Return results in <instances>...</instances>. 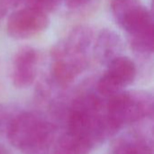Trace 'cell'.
<instances>
[{
	"label": "cell",
	"mask_w": 154,
	"mask_h": 154,
	"mask_svg": "<svg viewBox=\"0 0 154 154\" xmlns=\"http://www.w3.org/2000/svg\"><path fill=\"white\" fill-rule=\"evenodd\" d=\"M67 131L87 139L94 147L116 133L108 122L106 104L94 93L82 94L72 103Z\"/></svg>",
	"instance_id": "7a4b0ae2"
},
{
	"label": "cell",
	"mask_w": 154,
	"mask_h": 154,
	"mask_svg": "<svg viewBox=\"0 0 154 154\" xmlns=\"http://www.w3.org/2000/svg\"><path fill=\"white\" fill-rule=\"evenodd\" d=\"M112 154H153L148 140L137 135L120 138L113 147Z\"/></svg>",
	"instance_id": "8fae6325"
},
{
	"label": "cell",
	"mask_w": 154,
	"mask_h": 154,
	"mask_svg": "<svg viewBox=\"0 0 154 154\" xmlns=\"http://www.w3.org/2000/svg\"><path fill=\"white\" fill-rule=\"evenodd\" d=\"M106 73L99 78L97 90L100 95L111 97L133 84L136 76L135 64L126 56L119 55L107 64Z\"/></svg>",
	"instance_id": "8992f818"
},
{
	"label": "cell",
	"mask_w": 154,
	"mask_h": 154,
	"mask_svg": "<svg viewBox=\"0 0 154 154\" xmlns=\"http://www.w3.org/2000/svg\"><path fill=\"white\" fill-rule=\"evenodd\" d=\"M111 13L131 37L154 34L152 13L140 0H112Z\"/></svg>",
	"instance_id": "5b68a950"
},
{
	"label": "cell",
	"mask_w": 154,
	"mask_h": 154,
	"mask_svg": "<svg viewBox=\"0 0 154 154\" xmlns=\"http://www.w3.org/2000/svg\"><path fill=\"white\" fill-rule=\"evenodd\" d=\"M122 40L114 31L104 29L100 32L95 44V56L104 64L120 55L122 51Z\"/></svg>",
	"instance_id": "9c48e42d"
},
{
	"label": "cell",
	"mask_w": 154,
	"mask_h": 154,
	"mask_svg": "<svg viewBox=\"0 0 154 154\" xmlns=\"http://www.w3.org/2000/svg\"><path fill=\"white\" fill-rule=\"evenodd\" d=\"M47 14L30 6L14 11L8 18V34L17 40H24L40 34L49 25Z\"/></svg>",
	"instance_id": "52a82bcc"
},
{
	"label": "cell",
	"mask_w": 154,
	"mask_h": 154,
	"mask_svg": "<svg viewBox=\"0 0 154 154\" xmlns=\"http://www.w3.org/2000/svg\"><path fill=\"white\" fill-rule=\"evenodd\" d=\"M14 116V115H12L7 109L0 107V132L5 131L6 133L9 123H11Z\"/></svg>",
	"instance_id": "5bb4252c"
},
{
	"label": "cell",
	"mask_w": 154,
	"mask_h": 154,
	"mask_svg": "<svg viewBox=\"0 0 154 154\" xmlns=\"http://www.w3.org/2000/svg\"><path fill=\"white\" fill-rule=\"evenodd\" d=\"M108 122L117 133L121 128L152 116L153 98L146 92H120L106 104Z\"/></svg>",
	"instance_id": "277c9868"
},
{
	"label": "cell",
	"mask_w": 154,
	"mask_h": 154,
	"mask_svg": "<svg viewBox=\"0 0 154 154\" xmlns=\"http://www.w3.org/2000/svg\"><path fill=\"white\" fill-rule=\"evenodd\" d=\"M23 0H0V15L6 12L10 7L17 6Z\"/></svg>",
	"instance_id": "9a60e30c"
},
{
	"label": "cell",
	"mask_w": 154,
	"mask_h": 154,
	"mask_svg": "<svg viewBox=\"0 0 154 154\" xmlns=\"http://www.w3.org/2000/svg\"><path fill=\"white\" fill-rule=\"evenodd\" d=\"M94 145L87 139L66 131L51 148V154H88Z\"/></svg>",
	"instance_id": "30bf717a"
},
{
	"label": "cell",
	"mask_w": 154,
	"mask_h": 154,
	"mask_svg": "<svg viewBox=\"0 0 154 154\" xmlns=\"http://www.w3.org/2000/svg\"><path fill=\"white\" fill-rule=\"evenodd\" d=\"M88 2V0H66V5L71 8H77L81 5H84Z\"/></svg>",
	"instance_id": "2e32d148"
},
{
	"label": "cell",
	"mask_w": 154,
	"mask_h": 154,
	"mask_svg": "<svg viewBox=\"0 0 154 154\" xmlns=\"http://www.w3.org/2000/svg\"><path fill=\"white\" fill-rule=\"evenodd\" d=\"M0 154H8L6 148L2 144H0Z\"/></svg>",
	"instance_id": "e0dca14e"
},
{
	"label": "cell",
	"mask_w": 154,
	"mask_h": 154,
	"mask_svg": "<svg viewBox=\"0 0 154 154\" xmlns=\"http://www.w3.org/2000/svg\"><path fill=\"white\" fill-rule=\"evenodd\" d=\"M54 126L42 115L15 114L6 130L9 143L23 154H46L54 142Z\"/></svg>",
	"instance_id": "3957f363"
},
{
	"label": "cell",
	"mask_w": 154,
	"mask_h": 154,
	"mask_svg": "<svg viewBox=\"0 0 154 154\" xmlns=\"http://www.w3.org/2000/svg\"><path fill=\"white\" fill-rule=\"evenodd\" d=\"M38 69V54L32 47L20 49L13 62L12 82L17 88L29 87L36 78Z\"/></svg>",
	"instance_id": "ba28073f"
},
{
	"label": "cell",
	"mask_w": 154,
	"mask_h": 154,
	"mask_svg": "<svg viewBox=\"0 0 154 154\" xmlns=\"http://www.w3.org/2000/svg\"><path fill=\"white\" fill-rule=\"evenodd\" d=\"M92 41L91 31L84 26L72 30L51 52V75L59 85L72 83L88 65L87 52Z\"/></svg>",
	"instance_id": "6da1fadb"
},
{
	"label": "cell",
	"mask_w": 154,
	"mask_h": 154,
	"mask_svg": "<svg viewBox=\"0 0 154 154\" xmlns=\"http://www.w3.org/2000/svg\"><path fill=\"white\" fill-rule=\"evenodd\" d=\"M25 1L27 6L40 10L48 15L54 11L60 5V0H23Z\"/></svg>",
	"instance_id": "4fadbf2b"
},
{
	"label": "cell",
	"mask_w": 154,
	"mask_h": 154,
	"mask_svg": "<svg viewBox=\"0 0 154 154\" xmlns=\"http://www.w3.org/2000/svg\"><path fill=\"white\" fill-rule=\"evenodd\" d=\"M154 34L131 37L133 51L141 56H149L153 53Z\"/></svg>",
	"instance_id": "7c38bea8"
}]
</instances>
